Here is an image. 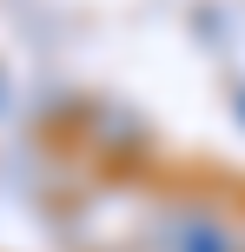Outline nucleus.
<instances>
[{
	"label": "nucleus",
	"instance_id": "nucleus-2",
	"mask_svg": "<svg viewBox=\"0 0 245 252\" xmlns=\"http://www.w3.org/2000/svg\"><path fill=\"white\" fill-rule=\"evenodd\" d=\"M0 100H7V80H0Z\"/></svg>",
	"mask_w": 245,
	"mask_h": 252
},
{
	"label": "nucleus",
	"instance_id": "nucleus-1",
	"mask_svg": "<svg viewBox=\"0 0 245 252\" xmlns=\"http://www.w3.org/2000/svg\"><path fill=\"white\" fill-rule=\"evenodd\" d=\"M159 252H245V239L219 213H172L159 219Z\"/></svg>",
	"mask_w": 245,
	"mask_h": 252
}]
</instances>
